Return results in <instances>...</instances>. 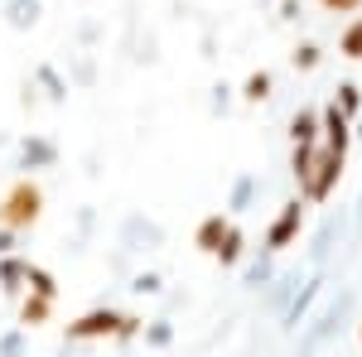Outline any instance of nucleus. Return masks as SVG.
Segmentation results:
<instances>
[{
  "mask_svg": "<svg viewBox=\"0 0 362 357\" xmlns=\"http://www.w3.org/2000/svg\"><path fill=\"white\" fill-rule=\"evenodd\" d=\"M353 314V295H338V304H329L319 319H305V329H300V348H295V357H314L329 338H334L338 329H343V319Z\"/></svg>",
  "mask_w": 362,
  "mask_h": 357,
  "instance_id": "f257e3e1",
  "label": "nucleus"
},
{
  "mask_svg": "<svg viewBox=\"0 0 362 357\" xmlns=\"http://www.w3.org/2000/svg\"><path fill=\"white\" fill-rule=\"evenodd\" d=\"M343 160H348V155H338V150H329V145L319 150V165H314V179H309L305 189H300V193H305V203H324V198L334 193V184L343 179Z\"/></svg>",
  "mask_w": 362,
  "mask_h": 357,
  "instance_id": "f03ea898",
  "label": "nucleus"
},
{
  "mask_svg": "<svg viewBox=\"0 0 362 357\" xmlns=\"http://www.w3.org/2000/svg\"><path fill=\"white\" fill-rule=\"evenodd\" d=\"M324 285H329L324 275H309L305 285L295 290V300H290V304H285V309H280V319H285L280 329H285V333L305 329V319H309V314H314V304H319V295H324Z\"/></svg>",
  "mask_w": 362,
  "mask_h": 357,
  "instance_id": "7ed1b4c3",
  "label": "nucleus"
},
{
  "mask_svg": "<svg viewBox=\"0 0 362 357\" xmlns=\"http://www.w3.org/2000/svg\"><path fill=\"white\" fill-rule=\"evenodd\" d=\"M319 140L329 150H338V155H348V145H353V116L338 107V102H329V107L319 111Z\"/></svg>",
  "mask_w": 362,
  "mask_h": 357,
  "instance_id": "20e7f679",
  "label": "nucleus"
},
{
  "mask_svg": "<svg viewBox=\"0 0 362 357\" xmlns=\"http://www.w3.org/2000/svg\"><path fill=\"white\" fill-rule=\"evenodd\" d=\"M300 222H305V203H300V198H290V203L276 213V222L266 227V251H285L295 237H300Z\"/></svg>",
  "mask_w": 362,
  "mask_h": 357,
  "instance_id": "39448f33",
  "label": "nucleus"
},
{
  "mask_svg": "<svg viewBox=\"0 0 362 357\" xmlns=\"http://www.w3.org/2000/svg\"><path fill=\"white\" fill-rule=\"evenodd\" d=\"M116 329H121L116 309H87L78 324H68V338L73 343H83V338H116Z\"/></svg>",
  "mask_w": 362,
  "mask_h": 357,
  "instance_id": "423d86ee",
  "label": "nucleus"
},
{
  "mask_svg": "<svg viewBox=\"0 0 362 357\" xmlns=\"http://www.w3.org/2000/svg\"><path fill=\"white\" fill-rule=\"evenodd\" d=\"M39 203H44V198H39V189H34V184H15L0 213H5V222H10V227H25V222L39 218Z\"/></svg>",
  "mask_w": 362,
  "mask_h": 357,
  "instance_id": "0eeeda50",
  "label": "nucleus"
},
{
  "mask_svg": "<svg viewBox=\"0 0 362 357\" xmlns=\"http://www.w3.org/2000/svg\"><path fill=\"white\" fill-rule=\"evenodd\" d=\"M121 242H126V247L136 251L140 242H150V247H160V242H165V232H160V222H150V218H126L121 222Z\"/></svg>",
  "mask_w": 362,
  "mask_h": 357,
  "instance_id": "6e6552de",
  "label": "nucleus"
},
{
  "mask_svg": "<svg viewBox=\"0 0 362 357\" xmlns=\"http://www.w3.org/2000/svg\"><path fill=\"white\" fill-rule=\"evenodd\" d=\"M227 227H232V222H227L223 213H213V218H203V222H198V232H194L198 251H208V256H218V247H223V237H227Z\"/></svg>",
  "mask_w": 362,
  "mask_h": 357,
  "instance_id": "1a4fd4ad",
  "label": "nucleus"
},
{
  "mask_svg": "<svg viewBox=\"0 0 362 357\" xmlns=\"http://www.w3.org/2000/svg\"><path fill=\"white\" fill-rule=\"evenodd\" d=\"M338 232H343V218H324V227H319V232H314V242H309V261H314V266H324V261H329Z\"/></svg>",
  "mask_w": 362,
  "mask_h": 357,
  "instance_id": "9d476101",
  "label": "nucleus"
},
{
  "mask_svg": "<svg viewBox=\"0 0 362 357\" xmlns=\"http://www.w3.org/2000/svg\"><path fill=\"white\" fill-rule=\"evenodd\" d=\"M20 160H25L29 169H49L58 160V145H54V140H44V136H29L25 145H20Z\"/></svg>",
  "mask_w": 362,
  "mask_h": 357,
  "instance_id": "9b49d317",
  "label": "nucleus"
},
{
  "mask_svg": "<svg viewBox=\"0 0 362 357\" xmlns=\"http://www.w3.org/2000/svg\"><path fill=\"white\" fill-rule=\"evenodd\" d=\"M29 285V261H20V256H0V290L5 295H20Z\"/></svg>",
  "mask_w": 362,
  "mask_h": 357,
  "instance_id": "f8f14e48",
  "label": "nucleus"
},
{
  "mask_svg": "<svg viewBox=\"0 0 362 357\" xmlns=\"http://www.w3.org/2000/svg\"><path fill=\"white\" fill-rule=\"evenodd\" d=\"M5 25L10 29H34L39 25V0H5Z\"/></svg>",
  "mask_w": 362,
  "mask_h": 357,
  "instance_id": "ddd939ff",
  "label": "nucleus"
},
{
  "mask_svg": "<svg viewBox=\"0 0 362 357\" xmlns=\"http://www.w3.org/2000/svg\"><path fill=\"white\" fill-rule=\"evenodd\" d=\"M290 140H295V145H319V111H295Z\"/></svg>",
  "mask_w": 362,
  "mask_h": 357,
  "instance_id": "4468645a",
  "label": "nucleus"
},
{
  "mask_svg": "<svg viewBox=\"0 0 362 357\" xmlns=\"http://www.w3.org/2000/svg\"><path fill=\"white\" fill-rule=\"evenodd\" d=\"M314 165H319V145H295V160H290V169H295L300 189L314 179Z\"/></svg>",
  "mask_w": 362,
  "mask_h": 357,
  "instance_id": "2eb2a0df",
  "label": "nucleus"
},
{
  "mask_svg": "<svg viewBox=\"0 0 362 357\" xmlns=\"http://www.w3.org/2000/svg\"><path fill=\"white\" fill-rule=\"evenodd\" d=\"M276 280V251H266V256H256L247 266V285L251 290H261V285H271Z\"/></svg>",
  "mask_w": 362,
  "mask_h": 357,
  "instance_id": "dca6fc26",
  "label": "nucleus"
},
{
  "mask_svg": "<svg viewBox=\"0 0 362 357\" xmlns=\"http://www.w3.org/2000/svg\"><path fill=\"white\" fill-rule=\"evenodd\" d=\"M300 285H305L300 275H276V280H271V295H266L271 309H285V304L295 300V290H300Z\"/></svg>",
  "mask_w": 362,
  "mask_h": 357,
  "instance_id": "f3484780",
  "label": "nucleus"
},
{
  "mask_svg": "<svg viewBox=\"0 0 362 357\" xmlns=\"http://www.w3.org/2000/svg\"><path fill=\"white\" fill-rule=\"evenodd\" d=\"M251 198H256V174H242L237 184H232V198H227V213H247Z\"/></svg>",
  "mask_w": 362,
  "mask_h": 357,
  "instance_id": "a211bd4d",
  "label": "nucleus"
},
{
  "mask_svg": "<svg viewBox=\"0 0 362 357\" xmlns=\"http://www.w3.org/2000/svg\"><path fill=\"white\" fill-rule=\"evenodd\" d=\"M338 49H343V58H362V20H353V25L343 29Z\"/></svg>",
  "mask_w": 362,
  "mask_h": 357,
  "instance_id": "6ab92c4d",
  "label": "nucleus"
},
{
  "mask_svg": "<svg viewBox=\"0 0 362 357\" xmlns=\"http://www.w3.org/2000/svg\"><path fill=\"white\" fill-rule=\"evenodd\" d=\"M242 97H247V102H266V97H271V73H251L247 87H242Z\"/></svg>",
  "mask_w": 362,
  "mask_h": 357,
  "instance_id": "aec40b11",
  "label": "nucleus"
},
{
  "mask_svg": "<svg viewBox=\"0 0 362 357\" xmlns=\"http://www.w3.org/2000/svg\"><path fill=\"white\" fill-rule=\"evenodd\" d=\"M20 319H25L29 329H34V324H44V319H49V295H34V300H25Z\"/></svg>",
  "mask_w": 362,
  "mask_h": 357,
  "instance_id": "412c9836",
  "label": "nucleus"
},
{
  "mask_svg": "<svg viewBox=\"0 0 362 357\" xmlns=\"http://www.w3.org/2000/svg\"><path fill=\"white\" fill-rule=\"evenodd\" d=\"M145 343H150V348H169V343H174V324H169V319H155V324L145 329Z\"/></svg>",
  "mask_w": 362,
  "mask_h": 357,
  "instance_id": "4be33fe9",
  "label": "nucleus"
},
{
  "mask_svg": "<svg viewBox=\"0 0 362 357\" xmlns=\"http://www.w3.org/2000/svg\"><path fill=\"white\" fill-rule=\"evenodd\" d=\"M34 78H39V83L49 87V97H54V102H63V97H68V83L58 78V73H54V68H49V63H44V68H39Z\"/></svg>",
  "mask_w": 362,
  "mask_h": 357,
  "instance_id": "5701e85b",
  "label": "nucleus"
},
{
  "mask_svg": "<svg viewBox=\"0 0 362 357\" xmlns=\"http://www.w3.org/2000/svg\"><path fill=\"white\" fill-rule=\"evenodd\" d=\"M237 256H242V232H237V227H227L223 247H218V261H223V266H232Z\"/></svg>",
  "mask_w": 362,
  "mask_h": 357,
  "instance_id": "b1692460",
  "label": "nucleus"
},
{
  "mask_svg": "<svg viewBox=\"0 0 362 357\" xmlns=\"http://www.w3.org/2000/svg\"><path fill=\"white\" fill-rule=\"evenodd\" d=\"M334 102H338L343 111H348V116H358V111H362V92H358V83H343Z\"/></svg>",
  "mask_w": 362,
  "mask_h": 357,
  "instance_id": "393cba45",
  "label": "nucleus"
},
{
  "mask_svg": "<svg viewBox=\"0 0 362 357\" xmlns=\"http://www.w3.org/2000/svg\"><path fill=\"white\" fill-rule=\"evenodd\" d=\"M29 290H34V295H49V300L58 295L54 275H49V271H39V266H29Z\"/></svg>",
  "mask_w": 362,
  "mask_h": 357,
  "instance_id": "a878e982",
  "label": "nucleus"
},
{
  "mask_svg": "<svg viewBox=\"0 0 362 357\" xmlns=\"http://www.w3.org/2000/svg\"><path fill=\"white\" fill-rule=\"evenodd\" d=\"M0 357H25V333L20 329L0 333Z\"/></svg>",
  "mask_w": 362,
  "mask_h": 357,
  "instance_id": "bb28decb",
  "label": "nucleus"
},
{
  "mask_svg": "<svg viewBox=\"0 0 362 357\" xmlns=\"http://www.w3.org/2000/svg\"><path fill=\"white\" fill-rule=\"evenodd\" d=\"M160 285H165V280H160L155 271H140L136 280H131V290H136V295H160Z\"/></svg>",
  "mask_w": 362,
  "mask_h": 357,
  "instance_id": "cd10ccee",
  "label": "nucleus"
},
{
  "mask_svg": "<svg viewBox=\"0 0 362 357\" xmlns=\"http://www.w3.org/2000/svg\"><path fill=\"white\" fill-rule=\"evenodd\" d=\"M314 63H319V49L314 44H300L295 49V68H314Z\"/></svg>",
  "mask_w": 362,
  "mask_h": 357,
  "instance_id": "c85d7f7f",
  "label": "nucleus"
},
{
  "mask_svg": "<svg viewBox=\"0 0 362 357\" xmlns=\"http://www.w3.org/2000/svg\"><path fill=\"white\" fill-rule=\"evenodd\" d=\"M319 5H324V10H338V15H348V10H358L362 0H319Z\"/></svg>",
  "mask_w": 362,
  "mask_h": 357,
  "instance_id": "c756f323",
  "label": "nucleus"
},
{
  "mask_svg": "<svg viewBox=\"0 0 362 357\" xmlns=\"http://www.w3.org/2000/svg\"><path fill=\"white\" fill-rule=\"evenodd\" d=\"M10 247H15V227L5 222V227H0V256H10Z\"/></svg>",
  "mask_w": 362,
  "mask_h": 357,
  "instance_id": "7c9ffc66",
  "label": "nucleus"
},
{
  "mask_svg": "<svg viewBox=\"0 0 362 357\" xmlns=\"http://www.w3.org/2000/svg\"><path fill=\"white\" fill-rule=\"evenodd\" d=\"M140 333V319H121V329H116V338H136Z\"/></svg>",
  "mask_w": 362,
  "mask_h": 357,
  "instance_id": "2f4dec72",
  "label": "nucleus"
},
{
  "mask_svg": "<svg viewBox=\"0 0 362 357\" xmlns=\"http://www.w3.org/2000/svg\"><path fill=\"white\" fill-rule=\"evenodd\" d=\"M353 136H362V111H358V121H353Z\"/></svg>",
  "mask_w": 362,
  "mask_h": 357,
  "instance_id": "473e14b6",
  "label": "nucleus"
},
{
  "mask_svg": "<svg viewBox=\"0 0 362 357\" xmlns=\"http://www.w3.org/2000/svg\"><path fill=\"white\" fill-rule=\"evenodd\" d=\"M358 222H362V193H358Z\"/></svg>",
  "mask_w": 362,
  "mask_h": 357,
  "instance_id": "72a5a7b5",
  "label": "nucleus"
}]
</instances>
